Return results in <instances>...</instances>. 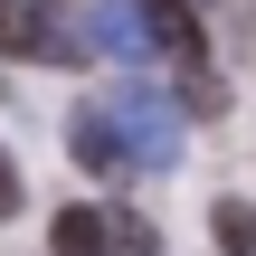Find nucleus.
<instances>
[{
	"mask_svg": "<svg viewBox=\"0 0 256 256\" xmlns=\"http://www.w3.org/2000/svg\"><path fill=\"white\" fill-rule=\"evenodd\" d=\"M86 38H95L86 57H124V66H142V57H152V48H142V19H133V0H104Z\"/></svg>",
	"mask_w": 256,
	"mask_h": 256,
	"instance_id": "5",
	"label": "nucleus"
},
{
	"mask_svg": "<svg viewBox=\"0 0 256 256\" xmlns=\"http://www.w3.org/2000/svg\"><path fill=\"white\" fill-rule=\"evenodd\" d=\"M0 48L28 66H86V28L57 0H0Z\"/></svg>",
	"mask_w": 256,
	"mask_h": 256,
	"instance_id": "2",
	"label": "nucleus"
},
{
	"mask_svg": "<svg viewBox=\"0 0 256 256\" xmlns=\"http://www.w3.org/2000/svg\"><path fill=\"white\" fill-rule=\"evenodd\" d=\"M48 256H104V218H95V209H76V200H66V209H57V218H48Z\"/></svg>",
	"mask_w": 256,
	"mask_h": 256,
	"instance_id": "6",
	"label": "nucleus"
},
{
	"mask_svg": "<svg viewBox=\"0 0 256 256\" xmlns=\"http://www.w3.org/2000/svg\"><path fill=\"white\" fill-rule=\"evenodd\" d=\"M19 209H28V180H19V162L0 152V218H19Z\"/></svg>",
	"mask_w": 256,
	"mask_h": 256,
	"instance_id": "10",
	"label": "nucleus"
},
{
	"mask_svg": "<svg viewBox=\"0 0 256 256\" xmlns=\"http://www.w3.org/2000/svg\"><path fill=\"white\" fill-rule=\"evenodd\" d=\"M104 124H114V142H124L133 171H171V162H180V114H171L152 86H114V95H104Z\"/></svg>",
	"mask_w": 256,
	"mask_h": 256,
	"instance_id": "1",
	"label": "nucleus"
},
{
	"mask_svg": "<svg viewBox=\"0 0 256 256\" xmlns=\"http://www.w3.org/2000/svg\"><path fill=\"white\" fill-rule=\"evenodd\" d=\"M66 152L95 171V180H124L133 162H124V142H114V124H104V104H86V114H66Z\"/></svg>",
	"mask_w": 256,
	"mask_h": 256,
	"instance_id": "4",
	"label": "nucleus"
},
{
	"mask_svg": "<svg viewBox=\"0 0 256 256\" xmlns=\"http://www.w3.org/2000/svg\"><path fill=\"white\" fill-rule=\"evenodd\" d=\"M133 19H142V48H162L171 66H200V57H209V38H200V19H190V0H133Z\"/></svg>",
	"mask_w": 256,
	"mask_h": 256,
	"instance_id": "3",
	"label": "nucleus"
},
{
	"mask_svg": "<svg viewBox=\"0 0 256 256\" xmlns=\"http://www.w3.org/2000/svg\"><path fill=\"white\" fill-rule=\"evenodd\" d=\"M209 238H218L228 256H256V209L247 200H209Z\"/></svg>",
	"mask_w": 256,
	"mask_h": 256,
	"instance_id": "8",
	"label": "nucleus"
},
{
	"mask_svg": "<svg viewBox=\"0 0 256 256\" xmlns=\"http://www.w3.org/2000/svg\"><path fill=\"white\" fill-rule=\"evenodd\" d=\"M104 247H124V256H152L162 238H152V218H133V209H124V218H104Z\"/></svg>",
	"mask_w": 256,
	"mask_h": 256,
	"instance_id": "9",
	"label": "nucleus"
},
{
	"mask_svg": "<svg viewBox=\"0 0 256 256\" xmlns=\"http://www.w3.org/2000/svg\"><path fill=\"white\" fill-rule=\"evenodd\" d=\"M171 114H228V76L200 57V66H180V104Z\"/></svg>",
	"mask_w": 256,
	"mask_h": 256,
	"instance_id": "7",
	"label": "nucleus"
}]
</instances>
